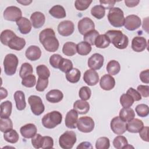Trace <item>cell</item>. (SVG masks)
<instances>
[{
    "mask_svg": "<svg viewBox=\"0 0 149 149\" xmlns=\"http://www.w3.org/2000/svg\"><path fill=\"white\" fill-rule=\"evenodd\" d=\"M141 24L140 18L135 15H130L125 18L124 26L129 31H134L139 29Z\"/></svg>",
    "mask_w": 149,
    "mask_h": 149,
    "instance_id": "7c38bea8",
    "label": "cell"
},
{
    "mask_svg": "<svg viewBox=\"0 0 149 149\" xmlns=\"http://www.w3.org/2000/svg\"><path fill=\"white\" fill-rule=\"evenodd\" d=\"M100 34L98 31H97L96 30L94 29L93 30H91L84 35V37H83L84 41L88 42L91 45H94L95 39Z\"/></svg>",
    "mask_w": 149,
    "mask_h": 149,
    "instance_id": "b9f144b4",
    "label": "cell"
},
{
    "mask_svg": "<svg viewBox=\"0 0 149 149\" xmlns=\"http://www.w3.org/2000/svg\"><path fill=\"white\" fill-rule=\"evenodd\" d=\"M49 14L56 19H62L66 17V11L64 8L59 5L52 6L49 10Z\"/></svg>",
    "mask_w": 149,
    "mask_h": 149,
    "instance_id": "f1b7e54d",
    "label": "cell"
},
{
    "mask_svg": "<svg viewBox=\"0 0 149 149\" xmlns=\"http://www.w3.org/2000/svg\"><path fill=\"white\" fill-rule=\"evenodd\" d=\"M108 19L109 23L115 27H120L124 26V13L119 8L115 7L110 9L108 13Z\"/></svg>",
    "mask_w": 149,
    "mask_h": 149,
    "instance_id": "277c9868",
    "label": "cell"
},
{
    "mask_svg": "<svg viewBox=\"0 0 149 149\" xmlns=\"http://www.w3.org/2000/svg\"><path fill=\"white\" fill-rule=\"evenodd\" d=\"M73 109H75L78 113L84 115L88 112L90 109V104L86 101L79 100L74 102Z\"/></svg>",
    "mask_w": 149,
    "mask_h": 149,
    "instance_id": "484cf974",
    "label": "cell"
},
{
    "mask_svg": "<svg viewBox=\"0 0 149 149\" xmlns=\"http://www.w3.org/2000/svg\"><path fill=\"white\" fill-rule=\"evenodd\" d=\"M37 127L33 123H28L20 129V132L22 136L26 139H31L37 134Z\"/></svg>",
    "mask_w": 149,
    "mask_h": 149,
    "instance_id": "ac0fdd59",
    "label": "cell"
},
{
    "mask_svg": "<svg viewBox=\"0 0 149 149\" xmlns=\"http://www.w3.org/2000/svg\"><path fill=\"white\" fill-rule=\"evenodd\" d=\"M74 30L73 23L70 20H64L59 23L58 26L59 34L63 37H68L73 34Z\"/></svg>",
    "mask_w": 149,
    "mask_h": 149,
    "instance_id": "4fadbf2b",
    "label": "cell"
},
{
    "mask_svg": "<svg viewBox=\"0 0 149 149\" xmlns=\"http://www.w3.org/2000/svg\"><path fill=\"white\" fill-rule=\"evenodd\" d=\"M30 22L34 28L39 29L44 24L45 17L42 12H35L30 16Z\"/></svg>",
    "mask_w": 149,
    "mask_h": 149,
    "instance_id": "d6986e66",
    "label": "cell"
},
{
    "mask_svg": "<svg viewBox=\"0 0 149 149\" xmlns=\"http://www.w3.org/2000/svg\"><path fill=\"white\" fill-rule=\"evenodd\" d=\"M22 12L20 8L15 6H10L7 7L3 12V18L5 20L17 22L22 17Z\"/></svg>",
    "mask_w": 149,
    "mask_h": 149,
    "instance_id": "9c48e42d",
    "label": "cell"
},
{
    "mask_svg": "<svg viewBox=\"0 0 149 149\" xmlns=\"http://www.w3.org/2000/svg\"><path fill=\"white\" fill-rule=\"evenodd\" d=\"M100 3L105 9H110L113 8L114 5L116 3L115 1L113 0H106V1H100Z\"/></svg>",
    "mask_w": 149,
    "mask_h": 149,
    "instance_id": "91938a15",
    "label": "cell"
},
{
    "mask_svg": "<svg viewBox=\"0 0 149 149\" xmlns=\"http://www.w3.org/2000/svg\"><path fill=\"white\" fill-rule=\"evenodd\" d=\"M36 72L38 77L42 79H48L50 76V71L45 65H40L36 68Z\"/></svg>",
    "mask_w": 149,
    "mask_h": 149,
    "instance_id": "7bdbcfd3",
    "label": "cell"
},
{
    "mask_svg": "<svg viewBox=\"0 0 149 149\" xmlns=\"http://www.w3.org/2000/svg\"><path fill=\"white\" fill-rule=\"evenodd\" d=\"M108 38L110 42L117 48L123 49L126 48L129 43L128 37L120 30H110L105 34Z\"/></svg>",
    "mask_w": 149,
    "mask_h": 149,
    "instance_id": "7a4b0ae2",
    "label": "cell"
},
{
    "mask_svg": "<svg viewBox=\"0 0 149 149\" xmlns=\"http://www.w3.org/2000/svg\"><path fill=\"white\" fill-rule=\"evenodd\" d=\"M77 28L79 33L84 36L88 32L94 30L95 24L90 18L85 17L79 21Z\"/></svg>",
    "mask_w": 149,
    "mask_h": 149,
    "instance_id": "8fae6325",
    "label": "cell"
},
{
    "mask_svg": "<svg viewBox=\"0 0 149 149\" xmlns=\"http://www.w3.org/2000/svg\"><path fill=\"white\" fill-rule=\"evenodd\" d=\"M148 126H144V127L143 126V127L139 132L141 139L146 142L149 141L148 136Z\"/></svg>",
    "mask_w": 149,
    "mask_h": 149,
    "instance_id": "680465c9",
    "label": "cell"
},
{
    "mask_svg": "<svg viewBox=\"0 0 149 149\" xmlns=\"http://www.w3.org/2000/svg\"><path fill=\"white\" fill-rule=\"evenodd\" d=\"M126 93L129 94L133 98L134 101H140L141 99V96L140 94V93L132 87L129 88L127 90Z\"/></svg>",
    "mask_w": 149,
    "mask_h": 149,
    "instance_id": "9f6ffc18",
    "label": "cell"
},
{
    "mask_svg": "<svg viewBox=\"0 0 149 149\" xmlns=\"http://www.w3.org/2000/svg\"><path fill=\"white\" fill-rule=\"evenodd\" d=\"M0 97H1V100H2L3 98H5L7 96H8V91L7 90L3 88V87H1L0 89Z\"/></svg>",
    "mask_w": 149,
    "mask_h": 149,
    "instance_id": "e7e4bbea",
    "label": "cell"
},
{
    "mask_svg": "<svg viewBox=\"0 0 149 149\" xmlns=\"http://www.w3.org/2000/svg\"><path fill=\"white\" fill-rule=\"evenodd\" d=\"M106 69L109 74L111 76L116 75L120 72V65L118 61L111 60L107 63Z\"/></svg>",
    "mask_w": 149,
    "mask_h": 149,
    "instance_id": "d6a6232c",
    "label": "cell"
},
{
    "mask_svg": "<svg viewBox=\"0 0 149 149\" xmlns=\"http://www.w3.org/2000/svg\"><path fill=\"white\" fill-rule=\"evenodd\" d=\"M92 2L91 0H76L74 2V6L78 10H84L89 7Z\"/></svg>",
    "mask_w": 149,
    "mask_h": 149,
    "instance_id": "f907efd6",
    "label": "cell"
},
{
    "mask_svg": "<svg viewBox=\"0 0 149 149\" xmlns=\"http://www.w3.org/2000/svg\"><path fill=\"white\" fill-rule=\"evenodd\" d=\"M1 108V118H8L12 113V104L10 101L2 102L0 105Z\"/></svg>",
    "mask_w": 149,
    "mask_h": 149,
    "instance_id": "f546056e",
    "label": "cell"
},
{
    "mask_svg": "<svg viewBox=\"0 0 149 149\" xmlns=\"http://www.w3.org/2000/svg\"><path fill=\"white\" fill-rule=\"evenodd\" d=\"M137 91L144 97H148L149 96V86L147 85H139L138 86Z\"/></svg>",
    "mask_w": 149,
    "mask_h": 149,
    "instance_id": "6f0895ef",
    "label": "cell"
},
{
    "mask_svg": "<svg viewBox=\"0 0 149 149\" xmlns=\"http://www.w3.org/2000/svg\"><path fill=\"white\" fill-rule=\"evenodd\" d=\"M62 58L63 57L59 54H53L49 58V63L53 68L55 69H59V66Z\"/></svg>",
    "mask_w": 149,
    "mask_h": 149,
    "instance_id": "816d5d0a",
    "label": "cell"
},
{
    "mask_svg": "<svg viewBox=\"0 0 149 149\" xmlns=\"http://www.w3.org/2000/svg\"><path fill=\"white\" fill-rule=\"evenodd\" d=\"M3 138L7 142L14 144L17 142L19 136L17 132L15 129H12L4 133Z\"/></svg>",
    "mask_w": 149,
    "mask_h": 149,
    "instance_id": "8d00e7d4",
    "label": "cell"
},
{
    "mask_svg": "<svg viewBox=\"0 0 149 149\" xmlns=\"http://www.w3.org/2000/svg\"><path fill=\"white\" fill-rule=\"evenodd\" d=\"M88 66L92 70H99L104 64V56L98 53L93 54L88 59Z\"/></svg>",
    "mask_w": 149,
    "mask_h": 149,
    "instance_id": "5bb4252c",
    "label": "cell"
},
{
    "mask_svg": "<svg viewBox=\"0 0 149 149\" xmlns=\"http://www.w3.org/2000/svg\"><path fill=\"white\" fill-rule=\"evenodd\" d=\"M110 146V141L107 137H101L98 138L95 143L97 149H108Z\"/></svg>",
    "mask_w": 149,
    "mask_h": 149,
    "instance_id": "f6af8a7d",
    "label": "cell"
},
{
    "mask_svg": "<svg viewBox=\"0 0 149 149\" xmlns=\"http://www.w3.org/2000/svg\"><path fill=\"white\" fill-rule=\"evenodd\" d=\"M77 52L80 55H87L91 51L92 48L90 44L86 41H81L76 45Z\"/></svg>",
    "mask_w": 149,
    "mask_h": 149,
    "instance_id": "836d02e7",
    "label": "cell"
},
{
    "mask_svg": "<svg viewBox=\"0 0 149 149\" xmlns=\"http://www.w3.org/2000/svg\"><path fill=\"white\" fill-rule=\"evenodd\" d=\"M16 24L18 27V30L23 34H27L31 30L32 24L31 22L26 17H22L16 22Z\"/></svg>",
    "mask_w": 149,
    "mask_h": 149,
    "instance_id": "7402d4cb",
    "label": "cell"
},
{
    "mask_svg": "<svg viewBox=\"0 0 149 149\" xmlns=\"http://www.w3.org/2000/svg\"><path fill=\"white\" fill-rule=\"evenodd\" d=\"M41 55L40 48L36 45H31L27 48L25 52L26 57L30 61H35L40 59Z\"/></svg>",
    "mask_w": 149,
    "mask_h": 149,
    "instance_id": "44dd1931",
    "label": "cell"
},
{
    "mask_svg": "<svg viewBox=\"0 0 149 149\" xmlns=\"http://www.w3.org/2000/svg\"><path fill=\"white\" fill-rule=\"evenodd\" d=\"M91 95V89L87 86H83L80 88L79 92V97L81 100L86 101L90 99Z\"/></svg>",
    "mask_w": 149,
    "mask_h": 149,
    "instance_id": "681fc988",
    "label": "cell"
},
{
    "mask_svg": "<svg viewBox=\"0 0 149 149\" xmlns=\"http://www.w3.org/2000/svg\"><path fill=\"white\" fill-rule=\"evenodd\" d=\"M139 77L143 83L148 84L149 83V70L146 69L141 72Z\"/></svg>",
    "mask_w": 149,
    "mask_h": 149,
    "instance_id": "94428289",
    "label": "cell"
},
{
    "mask_svg": "<svg viewBox=\"0 0 149 149\" xmlns=\"http://www.w3.org/2000/svg\"><path fill=\"white\" fill-rule=\"evenodd\" d=\"M78 114L77 112L74 109H71L67 112L65 119V126L67 127L73 129L77 127Z\"/></svg>",
    "mask_w": 149,
    "mask_h": 149,
    "instance_id": "9a60e30c",
    "label": "cell"
},
{
    "mask_svg": "<svg viewBox=\"0 0 149 149\" xmlns=\"http://www.w3.org/2000/svg\"><path fill=\"white\" fill-rule=\"evenodd\" d=\"M16 35L15 33L10 30H5L2 31L0 36L1 42L2 44L8 46L10 40L14 38Z\"/></svg>",
    "mask_w": 149,
    "mask_h": 149,
    "instance_id": "e575fe53",
    "label": "cell"
},
{
    "mask_svg": "<svg viewBox=\"0 0 149 149\" xmlns=\"http://www.w3.org/2000/svg\"><path fill=\"white\" fill-rule=\"evenodd\" d=\"M13 129V123L12 120L8 118H1L0 119V130L2 132L5 133Z\"/></svg>",
    "mask_w": 149,
    "mask_h": 149,
    "instance_id": "ab89813d",
    "label": "cell"
},
{
    "mask_svg": "<svg viewBox=\"0 0 149 149\" xmlns=\"http://www.w3.org/2000/svg\"><path fill=\"white\" fill-rule=\"evenodd\" d=\"M54 146V140L50 136H43L42 147L43 149L45 148H52Z\"/></svg>",
    "mask_w": 149,
    "mask_h": 149,
    "instance_id": "11a10c76",
    "label": "cell"
},
{
    "mask_svg": "<svg viewBox=\"0 0 149 149\" xmlns=\"http://www.w3.org/2000/svg\"><path fill=\"white\" fill-rule=\"evenodd\" d=\"M62 120V115L59 111H54L45 114L42 118L43 126L47 129H53L61 124Z\"/></svg>",
    "mask_w": 149,
    "mask_h": 149,
    "instance_id": "3957f363",
    "label": "cell"
},
{
    "mask_svg": "<svg viewBox=\"0 0 149 149\" xmlns=\"http://www.w3.org/2000/svg\"><path fill=\"white\" fill-rule=\"evenodd\" d=\"M18 63V58L15 54H7L5 56L3 63L5 73L8 76H12L15 74Z\"/></svg>",
    "mask_w": 149,
    "mask_h": 149,
    "instance_id": "5b68a950",
    "label": "cell"
},
{
    "mask_svg": "<svg viewBox=\"0 0 149 149\" xmlns=\"http://www.w3.org/2000/svg\"><path fill=\"white\" fill-rule=\"evenodd\" d=\"M28 102L30 106L31 112L35 115L38 116L44 112L45 107L40 97L35 95H31L28 98Z\"/></svg>",
    "mask_w": 149,
    "mask_h": 149,
    "instance_id": "52a82bcc",
    "label": "cell"
},
{
    "mask_svg": "<svg viewBox=\"0 0 149 149\" xmlns=\"http://www.w3.org/2000/svg\"><path fill=\"white\" fill-rule=\"evenodd\" d=\"M42 137L40 134H36L33 137L31 138V143L33 146L35 148H40L42 147Z\"/></svg>",
    "mask_w": 149,
    "mask_h": 149,
    "instance_id": "db71d44e",
    "label": "cell"
},
{
    "mask_svg": "<svg viewBox=\"0 0 149 149\" xmlns=\"http://www.w3.org/2000/svg\"><path fill=\"white\" fill-rule=\"evenodd\" d=\"M48 85V79H42V78L38 77L37 80V83L36 84V89L38 91L42 92L45 90Z\"/></svg>",
    "mask_w": 149,
    "mask_h": 149,
    "instance_id": "f5cc1de1",
    "label": "cell"
},
{
    "mask_svg": "<svg viewBox=\"0 0 149 149\" xmlns=\"http://www.w3.org/2000/svg\"><path fill=\"white\" fill-rule=\"evenodd\" d=\"M94 122L90 116L80 117L77 122L78 130L83 133H90L94 128Z\"/></svg>",
    "mask_w": 149,
    "mask_h": 149,
    "instance_id": "ba28073f",
    "label": "cell"
},
{
    "mask_svg": "<svg viewBox=\"0 0 149 149\" xmlns=\"http://www.w3.org/2000/svg\"><path fill=\"white\" fill-rule=\"evenodd\" d=\"M36 84V77L33 74H30L22 79V84L24 87L31 88Z\"/></svg>",
    "mask_w": 149,
    "mask_h": 149,
    "instance_id": "c3c4849f",
    "label": "cell"
},
{
    "mask_svg": "<svg viewBox=\"0 0 149 149\" xmlns=\"http://www.w3.org/2000/svg\"><path fill=\"white\" fill-rule=\"evenodd\" d=\"M126 125V122L123 121L119 116L113 118L111 120L110 123L112 131L118 135L123 134L127 130Z\"/></svg>",
    "mask_w": 149,
    "mask_h": 149,
    "instance_id": "30bf717a",
    "label": "cell"
},
{
    "mask_svg": "<svg viewBox=\"0 0 149 149\" xmlns=\"http://www.w3.org/2000/svg\"><path fill=\"white\" fill-rule=\"evenodd\" d=\"M14 99L16 102V107L17 110L22 111L26 107L25 95L22 91L18 90L14 93Z\"/></svg>",
    "mask_w": 149,
    "mask_h": 149,
    "instance_id": "d4e9b609",
    "label": "cell"
},
{
    "mask_svg": "<svg viewBox=\"0 0 149 149\" xmlns=\"http://www.w3.org/2000/svg\"><path fill=\"white\" fill-rule=\"evenodd\" d=\"M73 68V63L72 61L68 59L62 58L61 60L59 66V69L63 73H67L69 70H70Z\"/></svg>",
    "mask_w": 149,
    "mask_h": 149,
    "instance_id": "bcb514c9",
    "label": "cell"
},
{
    "mask_svg": "<svg viewBox=\"0 0 149 149\" xmlns=\"http://www.w3.org/2000/svg\"><path fill=\"white\" fill-rule=\"evenodd\" d=\"M17 2L22 4V5H24V6H26V5H30L31 2H32V1H27V0H22V1H17Z\"/></svg>",
    "mask_w": 149,
    "mask_h": 149,
    "instance_id": "03108f58",
    "label": "cell"
},
{
    "mask_svg": "<svg viewBox=\"0 0 149 149\" xmlns=\"http://www.w3.org/2000/svg\"><path fill=\"white\" fill-rule=\"evenodd\" d=\"M91 14L96 19H101L105 15V9L101 5H95L91 9Z\"/></svg>",
    "mask_w": 149,
    "mask_h": 149,
    "instance_id": "74e56055",
    "label": "cell"
},
{
    "mask_svg": "<svg viewBox=\"0 0 149 149\" xmlns=\"http://www.w3.org/2000/svg\"><path fill=\"white\" fill-rule=\"evenodd\" d=\"M100 85L101 88L104 90H111L115 86V79L110 74H104L100 79Z\"/></svg>",
    "mask_w": 149,
    "mask_h": 149,
    "instance_id": "ffe728a7",
    "label": "cell"
},
{
    "mask_svg": "<svg viewBox=\"0 0 149 149\" xmlns=\"http://www.w3.org/2000/svg\"><path fill=\"white\" fill-rule=\"evenodd\" d=\"M135 111L137 114L140 117H146L149 114V108L146 104H141L136 107Z\"/></svg>",
    "mask_w": 149,
    "mask_h": 149,
    "instance_id": "7dc6e473",
    "label": "cell"
},
{
    "mask_svg": "<svg viewBox=\"0 0 149 149\" xmlns=\"http://www.w3.org/2000/svg\"><path fill=\"white\" fill-rule=\"evenodd\" d=\"M77 149L79 148H81V149H92L93 148V146L91 145V144L90 142L88 141H83L81 142L77 147Z\"/></svg>",
    "mask_w": 149,
    "mask_h": 149,
    "instance_id": "be15d7a7",
    "label": "cell"
},
{
    "mask_svg": "<svg viewBox=\"0 0 149 149\" xmlns=\"http://www.w3.org/2000/svg\"><path fill=\"white\" fill-rule=\"evenodd\" d=\"M127 144H128V142L126 138L121 135L116 136L113 140V145L116 149H122Z\"/></svg>",
    "mask_w": 149,
    "mask_h": 149,
    "instance_id": "60d3db41",
    "label": "cell"
},
{
    "mask_svg": "<svg viewBox=\"0 0 149 149\" xmlns=\"http://www.w3.org/2000/svg\"><path fill=\"white\" fill-rule=\"evenodd\" d=\"M133 98L128 94H123L120 97V103L123 108H129L130 107L133 102Z\"/></svg>",
    "mask_w": 149,
    "mask_h": 149,
    "instance_id": "ee69618b",
    "label": "cell"
},
{
    "mask_svg": "<svg viewBox=\"0 0 149 149\" xmlns=\"http://www.w3.org/2000/svg\"><path fill=\"white\" fill-rule=\"evenodd\" d=\"M33 72V69L32 65L27 62L23 63L19 71V76L21 78H24L30 74H31Z\"/></svg>",
    "mask_w": 149,
    "mask_h": 149,
    "instance_id": "f35d334b",
    "label": "cell"
},
{
    "mask_svg": "<svg viewBox=\"0 0 149 149\" xmlns=\"http://www.w3.org/2000/svg\"><path fill=\"white\" fill-rule=\"evenodd\" d=\"M81 72L77 68H72L70 70L66 73V80L72 83H77L80 79Z\"/></svg>",
    "mask_w": 149,
    "mask_h": 149,
    "instance_id": "4dcf8cb0",
    "label": "cell"
},
{
    "mask_svg": "<svg viewBox=\"0 0 149 149\" xmlns=\"http://www.w3.org/2000/svg\"><path fill=\"white\" fill-rule=\"evenodd\" d=\"M62 52L64 55L68 56L74 55L77 52L76 44L70 41L65 42L62 47Z\"/></svg>",
    "mask_w": 149,
    "mask_h": 149,
    "instance_id": "1f68e13d",
    "label": "cell"
},
{
    "mask_svg": "<svg viewBox=\"0 0 149 149\" xmlns=\"http://www.w3.org/2000/svg\"><path fill=\"white\" fill-rule=\"evenodd\" d=\"M26 45V41L23 38L19 37L16 36L13 38L8 44V47L14 50L20 51L22 50Z\"/></svg>",
    "mask_w": 149,
    "mask_h": 149,
    "instance_id": "4316f807",
    "label": "cell"
},
{
    "mask_svg": "<svg viewBox=\"0 0 149 149\" xmlns=\"http://www.w3.org/2000/svg\"><path fill=\"white\" fill-rule=\"evenodd\" d=\"M47 100L51 103H58L63 98L62 92L59 90L54 89L48 91L45 95Z\"/></svg>",
    "mask_w": 149,
    "mask_h": 149,
    "instance_id": "cb8c5ba5",
    "label": "cell"
},
{
    "mask_svg": "<svg viewBox=\"0 0 149 149\" xmlns=\"http://www.w3.org/2000/svg\"><path fill=\"white\" fill-rule=\"evenodd\" d=\"M140 2L139 0H125V3L126 6L129 8H133L136 6Z\"/></svg>",
    "mask_w": 149,
    "mask_h": 149,
    "instance_id": "6125c7cd",
    "label": "cell"
},
{
    "mask_svg": "<svg viewBox=\"0 0 149 149\" xmlns=\"http://www.w3.org/2000/svg\"><path fill=\"white\" fill-rule=\"evenodd\" d=\"M119 118L124 122H128L134 118L135 113L134 110L129 108H123L120 110Z\"/></svg>",
    "mask_w": 149,
    "mask_h": 149,
    "instance_id": "83f0119b",
    "label": "cell"
},
{
    "mask_svg": "<svg viewBox=\"0 0 149 149\" xmlns=\"http://www.w3.org/2000/svg\"><path fill=\"white\" fill-rule=\"evenodd\" d=\"M110 43L108 37L105 34H100L95 39L94 45L98 48H105L109 45Z\"/></svg>",
    "mask_w": 149,
    "mask_h": 149,
    "instance_id": "d590c367",
    "label": "cell"
},
{
    "mask_svg": "<svg viewBox=\"0 0 149 149\" xmlns=\"http://www.w3.org/2000/svg\"><path fill=\"white\" fill-rule=\"evenodd\" d=\"M132 48L137 52L143 51L147 46V42L146 39L141 36H137L133 38L132 41Z\"/></svg>",
    "mask_w": 149,
    "mask_h": 149,
    "instance_id": "e0dca14e",
    "label": "cell"
},
{
    "mask_svg": "<svg viewBox=\"0 0 149 149\" xmlns=\"http://www.w3.org/2000/svg\"><path fill=\"white\" fill-rule=\"evenodd\" d=\"M83 80L90 86L96 85L99 81V76L98 73L92 69L87 70L83 74Z\"/></svg>",
    "mask_w": 149,
    "mask_h": 149,
    "instance_id": "2e32d148",
    "label": "cell"
},
{
    "mask_svg": "<svg viewBox=\"0 0 149 149\" xmlns=\"http://www.w3.org/2000/svg\"><path fill=\"white\" fill-rule=\"evenodd\" d=\"M144 124L141 120L137 118H133L130 121L128 122L126 125L127 130L132 133H139L143 127Z\"/></svg>",
    "mask_w": 149,
    "mask_h": 149,
    "instance_id": "603a6c76",
    "label": "cell"
},
{
    "mask_svg": "<svg viewBox=\"0 0 149 149\" xmlns=\"http://www.w3.org/2000/svg\"><path fill=\"white\" fill-rule=\"evenodd\" d=\"M39 40L45 49L48 52H55L59 48V43L52 29L47 28L42 30L39 34Z\"/></svg>",
    "mask_w": 149,
    "mask_h": 149,
    "instance_id": "6da1fadb",
    "label": "cell"
},
{
    "mask_svg": "<svg viewBox=\"0 0 149 149\" xmlns=\"http://www.w3.org/2000/svg\"><path fill=\"white\" fill-rule=\"evenodd\" d=\"M77 140L76 133L73 131H66L59 138V146L63 149H70Z\"/></svg>",
    "mask_w": 149,
    "mask_h": 149,
    "instance_id": "8992f818",
    "label": "cell"
}]
</instances>
